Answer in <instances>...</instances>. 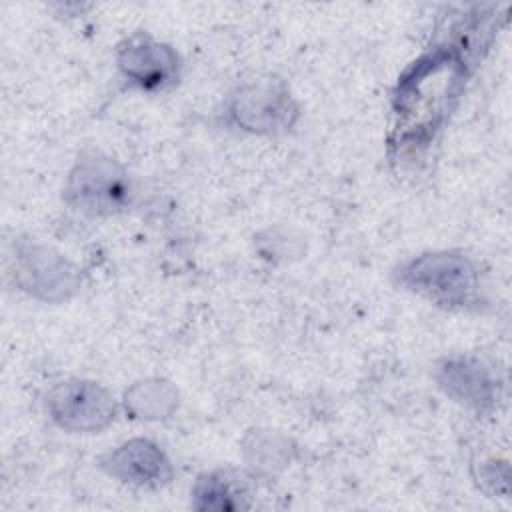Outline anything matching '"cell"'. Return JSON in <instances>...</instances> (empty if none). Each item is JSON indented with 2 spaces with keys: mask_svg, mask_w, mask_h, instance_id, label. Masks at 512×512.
<instances>
[{
  "mask_svg": "<svg viewBox=\"0 0 512 512\" xmlns=\"http://www.w3.org/2000/svg\"><path fill=\"white\" fill-rule=\"evenodd\" d=\"M414 290L448 304L462 302L472 290V270L466 260L456 256H432L414 262L406 270Z\"/></svg>",
  "mask_w": 512,
  "mask_h": 512,
  "instance_id": "1",
  "label": "cell"
},
{
  "mask_svg": "<svg viewBox=\"0 0 512 512\" xmlns=\"http://www.w3.org/2000/svg\"><path fill=\"white\" fill-rule=\"evenodd\" d=\"M114 472L120 474L126 482L136 484H150L164 478L166 462L162 454L146 440H136L130 444H124L114 456H112Z\"/></svg>",
  "mask_w": 512,
  "mask_h": 512,
  "instance_id": "4",
  "label": "cell"
},
{
  "mask_svg": "<svg viewBox=\"0 0 512 512\" xmlns=\"http://www.w3.org/2000/svg\"><path fill=\"white\" fill-rule=\"evenodd\" d=\"M174 54L158 44L132 42L120 56L124 74L142 88H162L174 76Z\"/></svg>",
  "mask_w": 512,
  "mask_h": 512,
  "instance_id": "3",
  "label": "cell"
},
{
  "mask_svg": "<svg viewBox=\"0 0 512 512\" xmlns=\"http://www.w3.org/2000/svg\"><path fill=\"white\" fill-rule=\"evenodd\" d=\"M54 416L62 426L98 428L112 414V404L104 390L90 384H68L52 396Z\"/></svg>",
  "mask_w": 512,
  "mask_h": 512,
  "instance_id": "2",
  "label": "cell"
}]
</instances>
